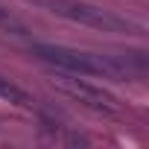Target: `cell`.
<instances>
[{"label": "cell", "instance_id": "6da1fadb", "mask_svg": "<svg viewBox=\"0 0 149 149\" xmlns=\"http://www.w3.org/2000/svg\"><path fill=\"white\" fill-rule=\"evenodd\" d=\"M29 53L38 61L53 64L56 70L76 73V76H102V79L126 82L132 73H143V67L132 64L129 58L102 56V53H85V50H73V47H61V44H32Z\"/></svg>", "mask_w": 149, "mask_h": 149}, {"label": "cell", "instance_id": "7a4b0ae2", "mask_svg": "<svg viewBox=\"0 0 149 149\" xmlns=\"http://www.w3.org/2000/svg\"><path fill=\"white\" fill-rule=\"evenodd\" d=\"M38 9L50 12V15H58L64 21H73V24H82L88 29H100V32H117V35H143V26L126 15H117L111 9H102V6H94V3H85V0H29Z\"/></svg>", "mask_w": 149, "mask_h": 149}, {"label": "cell", "instance_id": "3957f363", "mask_svg": "<svg viewBox=\"0 0 149 149\" xmlns=\"http://www.w3.org/2000/svg\"><path fill=\"white\" fill-rule=\"evenodd\" d=\"M50 85H53L58 94L70 97L73 102H79V105H85V108H91V111H105V114H117V111H120L117 97H111V94L102 91L100 85H91V82L79 79L76 73L58 70L56 76L50 79Z\"/></svg>", "mask_w": 149, "mask_h": 149}, {"label": "cell", "instance_id": "277c9868", "mask_svg": "<svg viewBox=\"0 0 149 149\" xmlns=\"http://www.w3.org/2000/svg\"><path fill=\"white\" fill-rule=\"evenodd\" d=\"M0 100H6L12 105H21V108H32V97L24 88H18L15 82H9L6 76H0Z\"/></svg>", "mask_w": 149, "mask_h": 149}, {"label": "cell", "instance_id": "5b68a950", "mask_svg": "<svg viewBox=\"0 0 149 149\" xmlns=\"http://www.w3.org/2000/svg\"><path fill=\"white\" fill-rule=\"evenodd\" d=\"M0 32H6V35H26L29 29H26V24L21 18H15L9 9L0 6Z\"/></svg>", "mask_w": 149, "mask_h": 149}]
</instances>
